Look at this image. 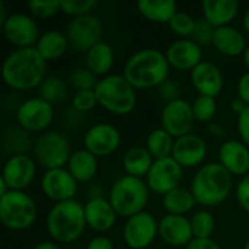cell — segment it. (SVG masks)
Instances as JSON below:
<instances>
[{"label":"cell","instance_id":"1","mask_svg":"<svg viewBox=\"0 0 249 249\" xmlns=\"http://www.w3.org/2000/svg\"><path fill=\"white\" fill-rule=\"evenodd\" d=\"M1 77L12 90H32L47 79V61L35 47L16 48L4 58Z\"/></svg>","mask_w":249,"mask_h":249},{"label":"cell","instance_id":"2","mask_svg":"<svg viewBox=\"0 0 249 249\" xmlns=\"http://www.w3.org/2000/svg\"><path fill=\"white\" fill-rule=\"evenodd\" d=\"M169 63L166 55L156 48H143L130 55L124 64L123 76L134 89L159 88L169 76Z\"/></svg>","mask_w":249,"mask_h":249},{"label":"cell","instance_id":"3","mask_svg":"<svg viewBox=\"0 0 249 249\" xmlns=\"http://www.w3.org/2000/svg\"><path fill=\"white\" fill-rule=\"evenodd\" d=\"M191 193L197 204L214 207L225 203L233 191V175L219 162L204 163L191 179Z\"/></svg>","mask_w":249,"mask_h":249},{"label":"cell","instance_id":"4","mask_svg":"<svg viewBox=\"0 0 249 249\" xmlns=\"http://www.w3.org/2000/svg\"><path fill=\"white\" fill-rule=\"evenodd\" d=\"M45 228L57 244L76 242L88 228L83 204L77 200L55 203L47 214Z\"/></svg>","mask_w":249,"mask_h":249},{"label":"cell","instance_id":"5","mask_svg":"<svg viewBox=\"0 0 249 249\" xmlns=\"http://www.w3.org/2000/svg\"><path fill=\"white\" fill-rule=\"evenodd\" d=\"M149 196L150 190L144 179L123 175L109 188L108 200L118 216L128 219L144 212L149 203Z\"/></svg>","mask_w":249,"mask_h":249},{"label":"cell","instance_id":"6","mask_svg":"<svg viewBox=\"0 0 249 249\" xmlns=\"http://www.w3.org/2000/svg\"><path fill=\"white\" fill-rule=\"evenodd\" d=\"M95 95L98 105L115 115L130 114L137 104L136 89L123 74H108L99 79Z\"/></svg>","mask_w":249,"mask_h":249},{"label":"cell","instance_id":"7","mask_svg":"<svg viewBox=\"0 0 249 249\" xmlns=\"http://www.w3.org/2000/svg\"><path fill=\"white\" fill-rule=\"evenodd\" d=\"M38 207L25 191H9L0 197V219L9 231H26L35 222Z\"/></svg>","mask_w":249,"mask_h":249},{"label":"cell","instance_id":"8","mask_svg":"<svg viewBox=\"0 0 249 249\" xmlns=\"http://www.w3.org/2000/svg\"><path fill=\"white\" fill-rule=\"evenodd\" d=\"M34 159L45 171L67 166L71 156V144L60 131H45L34 143Z\"/></svg>","mask_w":249,"mask_h":249},{"label":"cell","instance_id":"9","mask_svg":"<svg viewBox=\"0 0 249 249\" xmlns=\"http://www.w3.org/2000/svg\"><path fill=\"white\" fill-rule=\"evenodd\" d=\"M66 35L70 48H73L77 53L86 54L92 47L102 41L104 25L101 19L92 13L73 18L66 28Z\"/></svg>","mask_w":249,"mask_h":249},{"label":"cell","instance_id":"10","mask_svg":"<svg viewBox=\"0 0 249 249\" xmlns=\"http://www.w3.org/2000/svg\"><path fill=\"white\" fill-rule=\"evenodd\" d=\"M54 120V107L41 96H32L16 109L18 125L28 133H45Z\"/></svg>","mask_w":249,"mask_h":249},{"label":"cell","instance_id":"11","mask_svg":"<svg viewBox=\"0 0 249 249\" xmlns=\"http://www.w3.org/2000/svg\"><path fill=\"white\" fill-rule=\"evenodd\" d=\"M158 236L159 222L146 210L128 217L123 228V239L130 249H147Z\"/></svg>","mask_w":249,"mask_h":249},{"label":"cell","instance_id":"12","mask_svg":"<svg viewBox=\"0 0 249 249\" xmlns=\"http://www.w3.org/2000/svg\"><path fill=\"white\" fill-rule=\"evenodd\" d=\"M184 179V168L171 156L165 159H156L146 177L149 190L155 194L165 196L169 191L181 187Z\"/></svg>","mask_w":249,"mask_h":249},{"label":"cell","instance_id":"13","mask_svg":"<svg viewBox=\"0 0 249 249\" xmlns=\"http://www.w3.org/2000/svg\"><path fill=\"white\" fill-rule=\"evenodd\" d=\"M121 144V133L111 123H98L89 127L83 136V149L96 158L111 156Z\"/></svg>","mask_w":249,"mask_h":249},{"label":"cell","instance_id":"14","mask_svg":"<svg viewBox=\"0 0 249 249\" xmlns=\"http://www.w3.org/2000/svg\"><path fill=\"white\" fill-rule=\"evenodd\" d=\"M194 123L196 118L193 112V105L182 98L165 104L160 112L162 128L166 130L175 139L191 134Z\"/></svg>","mask_w":249,"mask_h":249},{"label":"cell","instance_id":"15","mask_svg":"<svg viewBox=\"0 0 249 249\" xmlns=\"http://www.w3.org/2000/svg\"><path fill=\"white\" fill-rule=\"evenodd\" d=\"M6 39L16 48L35 47L41 34L34 16L26 13H12L1 26Z\"/></svg>","mask_w":249,"mask_h":249},{"label":"cell","instance_id":"16","mask_svg":"<svg viewBox=\"0 0 249 249\" xmlns=\"http://www.w3.org/2000/svg\"><path fill=\"white\" fill-rule=\"evenodd\" d=\"M36 162L29 155H15L7 158L3 165L0 179L10 191H25L35 179Z\"/></svg>","mask_w":249,"mask_h":249},{"label":"cell","instance_id":"17","mask_svg":"<svg viewBox=\"0 0 249 249\" xmlns=\"http://www.w3.org/2000/svg\"><path fill=\"white\" fill-rule=\"evenodd\" d=\"M41 190L47 198L54 203H63L69 200H74L77 194L79 182L69 172L67 168L50 169L45 171L41 177Z\"/></svg>","mask_w":249,"mask_h":249},{"label":"cell","instance_id":"18","mask_svg":"<svg viewBox=\"0 0 249 249\" xmlns=\"http://www.w3.org/2000/svg\"><path fill=\"white\" fill-rule=\"evenodd\" d=\"M165 55L171 67L191 73L203 61V48L191 38H179L168 47Z\"/></svg>","mask_w":249,"mask_h":249},{"label":"cell","instance_id":"19","mask_svg":"<svg viewBox=\"0 0 249 249\" xmlns=\"http://www.w3.org/2000/svg\"><path fill=\"white\" fill-rule=\"evenodd\" d=\"M172 158L185 169L203 166L207 158V143L197 134H187L175 139Z\"/></svg>","mask_w":249,"mask_h":249},{"label":"cell","instance_id":"20","mask_svg":"<svg viewBox=\"0 0 249 249\" xmlns=\"http://www.w3.org/2000/svg\"><path fill=\"white\" fill-rule=\"evenodd\" d=\"M159 238L169 247H188L194 239L191 220L187 216L166 214L159 220Z\"/></svg>","mask_w":249,"mask_h":249},{"label":"cell","instance_id":"21","mask_svg":"<svg viewBox=\"0 0 249 249\" xmlns=\"http://www.w3.org/2000/svg\"><path fill=\"white\" fill-rule=\"evenodd\" d=\"M191 83L200 95L216 98L223 90L225 79L222 70L214 63L203 60L191 71Z\"/></svg>","mask_w":249,"mask_h":249},{"label":"cell","instance_id":"22","mask_svg":"<svg viewBox=\"0 0 249 249\" xmlns=\"http://www.w3.org/2000/svg\"><path fill=\"white\" fill-rule=\"evenodd\" d=\"M219 163L231 174L245 177L249 174V147L241 140H226L219 147Z\"/></svg>","mask_w":249,"mask_h":249},{"label":"cell","instance_id":"23","mask_svg":"<svg viewBox=\"0 0 249 249\" xmlns=\"http://www.w3.org/2000/svg\"><path fill=\"white\" fill-rule=\"evenodd\" d=\"M83 207H85V217H86L88 228H90L98 233L108 232L109 229L114 228L118 214L115 213L108 198L105 197L88 198Z\"/></svg>","mask_w":249,"mask_h":249},{"label":"cell","instance_id":"24","mask_svg":"<svg viewBox=\"0 0 249 249\" xmlns=\"http://www.w3.org/2000/svg\"><path fill=\"white\" fill-rule=\"evenodd\" d=\"M212 47H214L223 55L236 57L244 54L248 45H247L245 34L238 28L228 25L214 29Z\"/></svg>","mask_w":249,"mask_h":249},{"label":"cell","instance_id":"25","mask_svg":"<svg viewBox=\"0 0 249 249\" xmlns=\"http://www.w3.org/2000/svg\"><path fill=\"white\" fill-rule=\"evenodd\" d=\"M204 19L214 28L228 26L239 12L236 0H204L201 4Z\"/></svg>","mask_w":249,"mask_h":249},{"label":"cell","instance_id":"26","mask_svg":"<svg viewBox=\"0 0 249 249\" xmlns=\"http://www.w3.org/2000/svg\"><path fill=\"white\" fill-rule=\"evenodd\" d=\"M67 169L77 182H90L98 172V158L86 149H77L71 153Z\"/></svg>","mask_w":249,"mask_h":249},{"label":"cell","instance_id":"27","mask_svg":"<svg viewBox=\"0 0 249 249\" xmlns=\"http://www.w3.org/2000/svg\"><path fill=\"white\" fill-rule=\"evenodd\" d=\"M69 47H70V44H69L66 32L55 31V29L45 31L44 34H41V36L35 45L36 51L41 54V57L47 63L60 58L67 51Z\"/></svg>","mask_w":249,"mask_h":249},{"label":"cell","instance_id":"28","mask_svg":"<svg viewBox=\"0 0 249 249\" xmlns=\"http://www.w3.org/2000/svg\"><path fill=\"white\" fill-rule=\"evenodd\" d=\"M114 60H115V54L112 47L105 42L101 41L99 44H96L95 47H92L86 54H85V63L86 67L98 77V76H108L109 70L114 66Z\"/></svg>","mask_w":249,"mask_h":249},{"label":"cell","instance_id":"29","mask_svg":"<svg viewBox=\"0 0 249 249\" xmlns=\"http://www.w3.org/2000/svg\"><path fill=\"white\" fill-rule=\"evenodd\" d=\"M153 162V156L143 146H133L123 156V168L125 171V175L142 179L147 177Z\"/></svg>","mask_w":249,"mask_h":249},{"label":"cell","instance_id":"30","mask_svg":"<svg viewBox=\"0 0 249 249\" xmlns=\"http://www.w3.org/2000/svg\"><path fill=\"white\" fill-rule=\"evenodd\" d=\"M137 10L143 18L156 23H169L178 12L174 0H139Z\"/></svg>","mask_w":249,"mask_h":249},{"label":"cell","instance_id":"31","mask_svg":"<svg viewBox=\"0 0 249 249\" xmlns=\"http://www.w3.org/2000/svg\"><path fill=\"white\" fill-rule=\"evenodd\" d=\"M31 133L23 130L19 125L7 127L1 134V149L6 155H28L29 149L34 147L31 143Z\"/></svg>","mask_w":249,"mask_h":249},{"label":"cell","instance_id":"32","mask_svg":"<svg viewBox=\"0 0 249 249\" xmlns=\"http://www.w3.org/2000/svg\"><path fill=\"white\" fill-rule=\"evenodd\" d=\"M197 201L191 193V190L178 187L168 194L163 196L162 198V206L166 210L168 214H175V216H187L194 207Z\"/></svg>","mask_w":249,"mask_h":249},{"label":"cell","instance_id":"33","mask_svg":"<svg viewBox=\"0 0 249 249\" xmlns=\"http://www.w3.org/2000/svg\"><path fill=\"white\" fill-rule=\"evenodd\" d=\"M174 146H175V137H172L166 130L160 128H155L147 134L146 139V149L149 150V153L153 156V159H165V158H171L172 152H174Z\"/></svg>","mask_w":249,"mask_h":249},{"label":"cell","instance_id":"34","mask_svg":"<svg viewBox=\"0 0 249 249\" xmlns=\"http://www.w3.org/2000/svg\"><path fill=\"white\" fill-rule=\"evenodd\" d=\"M38 92L42 99L50 102L51 105L63 102L69 95V82L58 77V76H50L47 77L41 86L38 88Z\"/></svg>","mask_w":249,"mask_h":249},{"label":"cell","instance_id":"35","mask_svg":"<svg viewBox=\"0 0 249 249\" xmlns=\"http://www.w3.org/2000/svg\"><path fill=\"white\" fill-rule=\"evenodd\" d=\"M191 228L193 235L197 239H209L213 236V232L216 229V220L214 216L207 210H198L193 214Z\"/></svg>","mask_w":249,"mask_h":249},{"label":"cell","instance_id":"36","mask_svg":"<svg viewBox=\"0 0 249 249\" xmlns=\"http://www.w3.org/2000/svg\"><path fill=\"white\" fill-rule=\"evenodd\" d=\"M69 86L73 88L76 92L82 90H95L99 79L85 66V67H76L69 74Z\"/></svg>","mask_w":249,"mask_h":249},{"label":"cell","instance_id":"37","mask_svg":"<svg viewBox=\"0 0 249 249\" xmlns=\"http://www.w3.org/2000/svg\"><path fill=\"white\" fill-rule=\"evenodd\" d=\"M191 105H193L194 118L198 123H212L213 118L216 117L217 112L216 98L198 95Z\"/></svg>","mask_w":249,"mask_h":249},{"label":"cell","instance_id":"38","mask_svg":"<svg viewBox=\"0 0 249 249\" xmlns=\"http://www.w3.org/2000/svg\"><path fill=\"white\" fill-rule=\"evenodd\" d=\"M196 23H197V20L191 15H188L185 12H177L168 25H169L171 31L174 34H177L178 36L191 38L194 34V29H196Z\"/></svg>","mask_w":249,"mask_h":249},{"label":"cell","instance_id":"39","mask_svg":"<svg viewBox=\"0 0 249 249\" xmlns=\"http://www.w3.org/2000/svg\"><path fill=\"white\" fill-rule=\"evenodd\" d=\"M28 9L31 12V16L39 19H47L61 12L60 1L57 0H31L28 3Z\"/></svg>","mask_w":249,"mask_h":249},{"label":"cell","instance_id":"40","mask_svg":"<svg viewBox=\"0 0 249 249\" xmlns=\"http://www.w3.org/2000/svg\"><path fill=\"white\" fill-rule=\"evenodd\" d=\"M61 12L71 16V18H79L85 15H90V12L96 7L95 0H66L60 1Z\"/></svg>","mask_w":249,"mask_h":249},{"label":"cell","instance_id":"41","mask_svg":"<svg viewBox=\"0 0 249 249\" xmlns=\"http://www.w3.org/2000/svg\"><path fill=\"white\" fill-rule=\"evenodd\" d=\"M98 105V99L95 90H82L76 92L71 98V108L80 114H86L92 111Z\"/></svg>","mask_w":249,"mask_h":249},{"label":"cell","instance_id":"42","mask_svg":"<svg viewBox=\"0 0 249 249\" xmlns=\"http://www.w3.org/2000/svg\"><path fill=\"white\" fill-rule=\"evenodd\" d=\"M214 26L210 25L204 18L203 19H198L197 23H196V29H194V34L191 36V39L194 42H197L201 48L204 47H210L213 44V34H214Z\"/></svg>","mask_w":249,"mask_h":249},{"label":"cell","instance_id":"43","mask_svg":"<svg viewBox=\"0 0 249 249\" xmlns=\"http://www.w3.org/2000/svg\"><path fill=\"white\" fill-rule=\"evenodd\" d=\"M158 92H159V98L162 99V101H165L166 104H169V102H172V101H177V99H179L181 96V89H179V86H178V83L177 82H174V80H166V82H163L159 88H158Z\"/></svg>","mask_w":249,"mask_h":249},{"label":"cell","instance_id":"44","mask_svg":"<svg viewBox=\"0 0 249 249\" xmlns=\"http://www.w3.org/2000/svg\"><path fill=\"white\" fill-rule=\"evenodd\" d=\"M235 196H236V201L241 206V209L249 213V174L242 177L241 181L236 184Z\"/></svg>","mask_w":249,"mask_h":249},{"label":"cell","instance_id":"45","mask_svg":"<svg viewBox=\"0 0 249 249\" xmlns=\"http://www.w3.org/2000/svg\"><path fill=\"white\" fill-rule=\"evenodd\" d=\"M238 133L241 137V142H244L249 147V107L238 115Z\"/></svg>","mask_w":249,"mask_h":249},{"label":"cell","instance_id":"46","mask_svg":"<svg viewBox=\"0 0 249 249\" xmlns=\"http://www.w3.org/2000/svg\"><path fill=\"white\" fill-rule=\"evenodd\" d=\"M86 249H115V247H114V242L108 236L98 235L89 241V244L86 245Z\"/></svg>","mask_w":249,"mask_h":249},{"label":"cell","instance_id":"47","mask_svg":"<svg viewBox=\"0 0 249 249\" xmlns=\"http://www.w3.org/2000/svg\"><path fill=\"white\" fill-rule=\"evenodd\" d=\"M238 98H241L249 107V71L244 73L238 80Z\"/></svg>","mask_w":249,"mask_h":249},{"label":"cell","instance_id":"48","mask_svg":"<svg viewBox=\"0 0 249 249\" xmlns=\"http://www.w3.org/2000/svg\"><path fill=\"white\" fill-rule=\"evenodd\" d=\"M187 249H222L220 245L213 239V238H209V239H197L194 238L190 244Z\"/></svg>","mask_w":249,"mask_h":249},{"label":"cell","instance_id":"49","mask_svg":"<svg viewBox=\"0 0 249 249\" xmlns=\"http://www.w3.org/2000/svg\"><path fill=\"white\" fill-rule=\"evenodd\" d=\"M247 107H248V105H247L241 98H236V99H233V101L231 102V108H232V111H233V112H236L238 115H239V114H242V112L247 109Z\"/></svg>","mask_w":249,"mask_h":249},{"label":"cell","instance_id":"50","mask_svg":"<svg viewBox=\"0 0 249 249\" xmlns=\"http://www.w3.org/2000/svg\"><path fill=\"white\" fill-rule=\"evenodd\" d=\"M209 133H210L212 136H216V137H225V136H226L225 128H223L222 125L216 124V123H210V125H209Z\"/></svg>","mask_w":249,"mask_h":249},{"label":"cell","instance_id":"51","mask_svg":"<svg viewBox=\"0 0 249 249\" xmlns=\"http://www.w3.org/2000/svg\"><path fill=\"white\" fill-rule=\"evenodd\" d=\"M32 249H61L60 245L54 241H42L39 244H36Z\"/></svg>","mask_w":249,"mask_h":249},{"label":"cell","instance_id":"52","mask_svg":"<svg viewBox=\"0 0 249 249\" xmlns=\"http://www.w3.org/2000/svg\"><path fill=\"white\" fill-rule=\"evenodd\" d=\"M9 15H7V10H6V6L3 1H0V26H3V23L7 20Z\"/></svg>","mask_w":249,"mask_h":249},{"label":"cell","instance_id":"53","mask_svg":"<svg viewBox=\"0 0 249 249\" xmlns=\"http://www.w3.org/2000/svg\"><path fill=\"white\" fill-rule=\"evenodd\" d=\"M242 26H244L245 32H248L249 34V9L245 12L244 18H242Z\"/></svg>","mask_w":249,"mask_h":249},{"label":"cell","instance_id":"54","mask_svg":"<svg viewBox=\"0 0 249 249\" xmlns=\"http://www.w3.org/2000/svg\"><path fill=\"white\" fill-rule=\"evenodd\" d=\"M242 57H244V63H245V66L248 67V71H249V45L247 47L245 53L242 54Z\"/></svg>","mask_w":249,"mask_h":249},{"label":"cell","instance_id":"55","mask_svg":"<svg viewBox=\"0 0 249 249\" xmlns=\"http://www.w3.org/2000/svg\"><path fill=\"white\" fill-rule=\"evenodd\" d=\"M244 249H249V239L245 242V247H244Z\"/></svg>","mask_w":249,"mask_h":249}]
</instances>
